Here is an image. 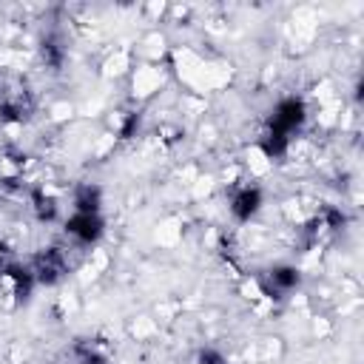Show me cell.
<instances>
[{
    "label": "cell",
    "mask_w": 364,
    "mask_h": 364,
    "mask_svg": "<svg viewBox=\"0 0 364 364\" xmlns=\"http://www.w3.org/2000/svg\"><path fill=\"white\" fill-rule=\"evenodd\" d=\"M65 233L77 245H94L105 233V219H102V213H80V210H74L65 219Z\"/></svg>",
    "instance_id": "6da1fadb"
},
{
    "label": "cell",
    "mask_w": 364,
    "mask_h": 364,
    "mask_svg": "<svg viewBox=\"0 0 364 364\" xmlns=\"http://www.w3.org/2000/svg\"><path fill=\"white\" fill-rule=\"evenodd\" d=\"M304 119H307L304 102H301L299 97H284V100H279L276 108H273L270 128H276V131H282V134L290 136L293 131H299V128L304 125Z\"/></svg>",
    "instance_id": "7a4b0ae2"
},
{
    "label": "cell",
    "mask_w": 364,
    "mask_h": 364,
    "mask_svg": "<svg viewBox=\"0 0 364 364\" xmlns=\"http://www.w3.org/2000/svg\"><path fill=\"white\" fill-rule=\"evenodd\" d=\"M31 273H34V282H37V284H57V282L68 273V262H65L63 250L48 247V250H43V253L34 259Z\"/></svg>",
    "instance_id": "3957f363"
},
{
    "label": "cell",
    "mask_w": 364,
    "mask_h": 364,
    "mask_svg": "<svg viewBox=\"0 0 364 364\" xmlns=\"http://www.w3.org/2000/svg\"><path fill=\"white\" fill-rule=\"evenodd\" d=\"M299 287V270L293 264H276L264 273L262 279V290L270 296V299H282L284 293L296 290Z\"/></svg>",
    "instance_id": "277c9868"
},
{
    "label": "cell",
    "mask_w": 364,
    "mask_h": 364,
    "mask_svg": "<svg viewBox=\"0 0 364 364\" xmlns=\"http://www.w3.org/2000/svg\"><path fill=\"white\" fill-rule=\"evenodd\" d=\"M262 202H264L262 191H259L256 185H245L242 191L233 193V199H230V213H233L236 222H250V219L262 210Z\"/></svg>",
    "instance_id": "5b68a950"
},
{
    "label": "cell",
    "mask_w": 364,
    "mask_h": 364,
    "mask_svg": "<svg viewBox=\"0 0 364 364\" xmlns=\"http://www.w3.org/2000/svg\"><path fill=\"white\" fill-rule=\"evenodd\" d=\"M100 208H102V191L97 185L85 182V185H80L74 191V210H80V213H100Z\"/></svg>",
    "instance_id": "8992f818"
},
{
    "label": "cell",
    "mask_w": 364,
    "mask_h": 364,
    "mask_svg": "<svg viewBox=\"0 0 364 364\" xmlns=\"http://www.w3.org/2000/svg\"><path fill=\"white\" fill-rule=\"evenodd\" d=\"M31 208H34V213H37V219L40 222H51L54 216H57V202L51 199V196H46L43 191H34V196H31Z\"/></svg>",
    "instance_id": "52a82bcc"
},
{
    "label": "cell",
    "mask_w": 364,
    "mask_h": 364,
    "mask_svg": "<svg viewBox=\"0 0 364 364\" xmlns=\"http://www.w3.org/2000/svg\"><path fill=\"white\" fill-rule=\"evenodd\" d=\"M43 63H48L51 68H60V63H63V48L54 40L43 43Z\"/></svg>",
    "instance_id": "ba28073f"
},
{
    "label": "cell",
    "mask_w": 364,
    "mask_h": 364,
    "mask_svg": "<svg viewBox=\"0 0 364 364\" xmlns=\"http://www.w3.org/2000/svg\"><path fill=\"white\" fill-rule=\"evenodd\" d=\"M199 364H225V358H222L216 350H205V353L199 355Z\"/></svg>",
    "instance_id": "9c48e42d"
},
{
    "label": "cell",
    "mask_w": 364,
    "mask_h": 364,
    "mask_svg": "<svg viewBox=\"0 0 364 364\" xmlns=\"http://www.w3.org/2000/svg\"><path fill=\"white\" fill-rule=\"evenodd\" d=\"M3 267H9V245L0 239V270Z\"/></svg>",
    "instance_id": "30bf717a"
}]
</instances>
